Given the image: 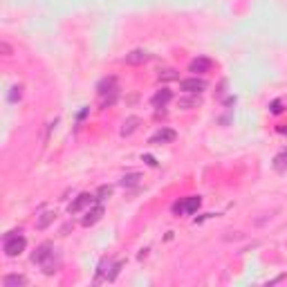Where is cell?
<instances>
[{"instance_id": "18", "label": "cell", "mask_w": 287, "mask_h": 287, "mask_svg": "<svg viewBox=\"0 0 287 287\" xmlns=\"http://www.w3.org/2000/svg\"><path fill=\"white\" fill-rule=\"evenodd\" d=\"M20 97H23V88H20V86H14L7 99H9V103H16V101H20Z\"/></svg>"}, {"instance_id": "21", "label": "cell", "mask_w": 287, "mask_h": 287, "mask_svg": "<svg viewBox=\"0 0 287 287\" xmlns=\"http://www.w3.org/2000/svg\"><path fill=\"white\" fill-rule=\"evenodd\" d=\"M117 101V95H110V97H106L103 99V108H108V106H112V103Z\"/></svg>"}, {"instance_id": "1", "label": "cell", "mask_w": 287, "mask_h": 287, "mask_svg": "<svg viewBox=\"0 0 287 287\" xmlns=\"http://www.w3.org/2000/svg\"><path fill=\"white\" fill-rule=\"evenodd\" d=\"M54 256H56L54 244L43 242L40 247H36V252L32 254V263H34V265H40V267H45V274H52V271H54V269H52Z\"/></svg>"}, {"instance_id": "12", "label": "cell", "mask_w": 287, "mask_h": 287, "mask_svg": "<svg viewBox=\"0 0 287 287\" xmlns=\"http://www.w3.org/2000/svg\"><path fill=\"white\" fill-rule=\"evenodd\" d=\"M3 285L5 287H23V285H27V278L20 274H7L3 278Z\"/></svg>"}, {"instance_id": "23", "label": "cell", "mask_w": 287, "mask_h": 287, "mask_svg": "<svg viewBox=\"0 0 287 287\" xmlns=\"http://www.w3.org/2000/svg\"><path fill=\"white\" fill-rule=\"evenodd\" d=\"M0 50L5 52V56H9V54H12V48H9L7 43H3V45H0Z\"/></svg>"}, {"instance_id": "13", "label": "cell", "mask_w": 287, "mask_h": 287, "mask_svg": "<svg viewBox=\"0 0 287 287\" xmlns=\"http://www.w3.org/2000/svg\"><path fill=\"white\" fill-rule=\"evenodd\" d=\"M139 128V117H128L124 121V128H121V137H130L135 130Z\"/></svg>"}, {"instance_id": "8", "label": "cell", "mask_w": 287, "mask_h": 287, "mask_svg": "<svg viewBox=\"0 0 287 287\" xmlns=\"http://www.w3.org/2000/svg\"><path fill=\"white\" fill-rule=\"evenodd\" d=\"M175 137H177V133L173 128H161L150 137V144H171V142H175Z\"/></svg>"}, {"instance_id": "7", "label": "cell", "mask_w": 287, "mask_h": 287, "mask_svg": "<svg viewBox=\"0 0 287 287\" xmlns=\"http://www.w3.org/2000/svg\"><path fill=\"white\" fill-rule=\"evenodd\" d=\"M101 218H103V204H99V202H97V204L92 207L90 211L86 213V216H83L81 224H83V227H92V224H97Z\"/></svg>"}, {"instance_id": "15", "label": "cell", "mask_w": 287, "mask_h": 287, "mask_svg": "<svg viewBox=\"0 0 287 287\" xmlns=\"http://www.w3.org/2000/svg\"><path fill=\"white\" fill-rule=\"evenodd\" d=\"M139 180H142V175L139 173H128V175L121 177V186L124 189H133V186L139 184Z\"/></svg>"}, {"instance_id": "19", "label": "cell", "mask_w": 287, "mask_h": 287, "mask_svg": "<svg viewBox=\"0 0 287 287\" xmlns=\"http://www.w3.org/2000/svg\"><path fill=\"white\" fill-rule=\"evenodd\" d=\"M177 79V72L175 70H164V72H159V81H173Z\"/></svg>"}, {"instance_id": "9", "label": "cell", "mask_w": 287, "mask_h": 287, "mask_svg": "<svg viewBox=\"0 0 287 287\" xmlns=\"http://www.w3.org/2000/svg\"><path fill=\"white\" fill-rule=\"evenodd\" d=\"M173 99V92L169 90V88H161V90H157L153 95V99H150V103H153L155 108H166V103Z\"/></svg>"}, {"instance_id": "16", "label": "cell", "mask_w": 287, "mask_h": 287, "mask_svg": "<svg viewBox=\"0 0 287 287\" xmlns=\"http://www.w3.org/2000/svg\"><path fill=\"white\" fill-rule=\"evenodd\" d=\"M274 169L278 171V173H287V150L274 157Z\"/></svg>"}, {"instance_id": "11", "label": "cell", "mask_w": 287, "mask_h": 287, "mask_svg": "<svg viewBox=\"0 0 287 287\" xmlns=\"http://www.w3.org/2000/svg\"><path fill=\"white\" fill-rule=\"evenodd\" d=\"M211 65H213L211 59H207V56H197V59L191 61L189 70L195 72V74H202V72H209V70H211Z\"/></svg>"}, {"instance_id": "6", "label": "cell", "mask_w": 287, "mask_h": 287, "mask_svg": "<svg viewBox=\"0 0 287 287\" xmlns=\"http://www.w3.org/2000/svg\"><path fill=\"white\" fill-rule=\"evenodd\" d=\"M95 200H97V197H95V195H90V193H81V195L76 197V200L72 202L70 207H67V211H70V213H81L83 209L90 207Z\"/></svg>"}, {"instance_id": "14", "label": "cell", "mask_w": 287, "mask_h": 287, "mask_svg": "<svg viewBox=\"0 0 287 287\" xmlns=\"http://www.w3.org/2000/svg\"><path fill=\"white\" fill-rule=\"evenodd\" d=\"M54 218H56V213L54 211H45L43 216L38 218V220H36V229H40V231H43V229H48L52 222H54Z\"/></svg>"}, {"instance_id": "20", "label": "cell", "mask_w": 287, "mask_h": 287, "mask_svg": "<svg viewBox=\"0 0 287 287\" xmlns=\"http://www.w3.org/2000/svg\"><path fill=\"white\" fill-rule=\"evenodd\" d=\"M200 106V99H182L180 101V108H195Z\"/></svg>"}, {"instance_id": "17", "label": "cell", "mask_w": 287, "mask_h": 287, "mask_svg": "<svg viewBox=\"0 0 287 287\" xmlns=\"http://www.w3.org/2000/svg\"><path fill=\"white\" fill-rule=\"evenodd\" d=\"M112 195V186H99V191H97V202H103V200H108V197Z\"/></svg>"}, {"instance_id": "10", "label": "cell", "mask_w": 287, "mask_h": 287, "mask_svg": "<svg viewBox=\"0 0 287 287\" xmlns=\"http://www.w3.org/2000/svg\"><path fill=\"white\" fill-rule=\"evenodd\" d=\"M146 61H150V52H146V50H133L130 54H126L128 65H142Z\"/></svg>"}, {"instance_id": "22", "label": "cell", "mask_w": 287, "mask_h": 287, "mask_svg": "<svg viewBox=\"0 0 287 287\" xmlns=\"http://www.w3.org/2000/svg\"><path fill=\"white\" fill-rule=\"evenodd\" d=\"M280 110H283V108H280V101H274V103H271V112H274V114H278Z\"/></svg>"}, {"instance_id": "2", "label": "cell", "mask_w": 287, "mask_h": 287, "mask_svg": "<svg viewBox=\"0 0 287 287\" xmlns=\"http://www.w3.org/2000/svg\"><path fill=\"white\" fill-rule=\"evenodd\" d=\"M3 247H5V254H7L9 258H16V256H20L25 252V247H27V238H25L20 231H9L3 240Z\"/></svg>"}, {"instance_id": "3", "label": "cell", "mask_w": 287, "mask_h": 287, "mask_svg": "<svg viewBox=\"0 0 287 287\" xmlns=\"http://www.w3.org/2000/svg\"><path fill=\"white\" fill-rule=\"evenodd\" d=\"M200 204H202V200L197 195H193V197H186V200H182V202H175L173 211L177 216H182V213H195L197 209H200Z\"/></svg>"}, {"instance_id": "5", "label": "cell", "mask_w": 287, "mask_h": 287, "mask_svg": "<svg viewBox=\"0 0 287 287\" xmlns=\"http://www.w3.org/2000/svg\"><path fill=\"white\" fill-rule=\"evenodd\" d=\"M180 88L184 92H189V95H197V92H202L207 88V81L204 79H197V76H191V79L180 81Z\"/></svg>"}, {"instance_id": "4", "label": "cell", "mask_w": 287, "mask_h": 287, "mask_svg": "<svg viewBox=\"0 0 287 287\" xmlns=\"http://www.w3.org/2000/svg\"><path fill=\"white\" fill-rule=\"evenodd\" d=\"M97 92H99L101 97L117 95V92H119V81H117V76H106V79H101V81H99V86H97Z\"/></svg>"}]
</instances>
